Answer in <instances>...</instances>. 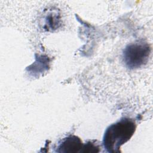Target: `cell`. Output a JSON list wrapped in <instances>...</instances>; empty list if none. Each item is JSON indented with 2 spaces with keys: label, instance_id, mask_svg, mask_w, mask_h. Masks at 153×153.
Listing matches in <instances>:
<instances>
[{
  "label": "cell",
  "instance_id": "4",
  "mask_svg": "<svg viewBox=\"0 0 153 153\" xmlns=\"http://www.w3.org/2000/svg\"><path fill=\"white\" fill-rule=\"evenodd\" d=\"M97 140H92L87 142L83 144V146L80 151L81 153H90V152H99V146L96 143Z\"/></svg>",
  "mask_w": 153,
  "mask_h": 153
},
{
  "label": "cell",
  "instance_id": "1",
  "mask_svg": "<svg viewBox=\"0 0 153 153\" xmlns=\"http://www.w3.org/2000/svg\"><path fill=\"white\" fill-rule=\"evenodd\" d=\"M136 125L133 119L124 117L110 125L105 130L103 145L108 152H120L121 146L133 136Z\"/></svg>",
  "mask_w": 153,
  "mask_h": 153
},
{
  "label": "cell",
  "instance_id": "3",
  "mask_svg": "<svg viewBox=\"0 0 153 153\" xmlns=\"http://www.w3.org/2000/svg\"><path fill=\"white\" fill-rule=\"evenodd\" d=\"M82 146V142L79 137L71 135L61 140L56 151L60 153L80 152Z\"/></svg>",
  "mask_w": 153,
  "mask_h": 153
},
{
  "label": "cell",
  "instance_id": "2",
  "mask_svg": "<svg viewBox=\"0 0 153 153\" xmlns=\"http://www.w3.org/2000/svg\"><path fill=\"white\" fill-rule=\"evenodd\" d=\"M150 53L151 48L147 43L131 44L124 51V62L130 69L138 68L147 63Z\"/></svg>",
  "mask_w": 153,
  "mask_h": 153
}]
</instances>
